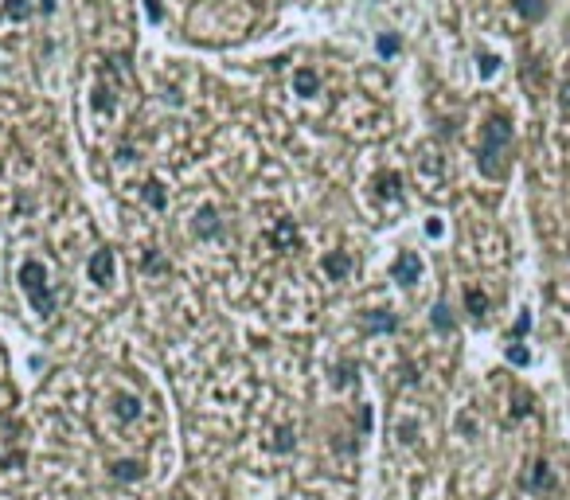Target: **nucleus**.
I'll list each match as a JSON object with an SVG mask.
<instances>
[{
  "label": "nucleus",
  "mask_w": 570,
  "mask_h": 500,
  "mask_svg": "<svg viewBox=\"0 0 570 500\" xmlns=\"http://www.w3.org/2000/svg\"><path fill=\"white\" fill-rule=\"evenodd\" d=\"M508 145H511V121L504 118V114H496V118H488L485 126V137H480V172H485L488 180H500L504 172H508Z\"/></svg>",
  "instance_id": "nucleus-1"
},
{
  "label": "nucleus",
  "mask_w": 570,
  "mask_h": 500,
  "mask_svg": "<svg viewBox=\"0 0 570 500\" xmlns=\"http://www.w3.org/2000/svg\"><path fill=\"white\" fill-rule=\"evenodd\" d=\"M20 286H24V293H28L35 313L47 317L51 309H55V297H51V286H47V270H43L40 258H28V262L20 266Z\"/></svg>",
  "instance_id": "nucleus-2"
},
{
  "label": "nucleus",
  "mask_w": 570,
  "mask_h": 500,
  "mask_svg": "<svg viewBox=\"0 0 570 500\" xmlns=\"http://www.w3.org/2000/svg\"><path fill=\"white\" fill-rule=\"evenodd\" d=\"M394 278L403 281V286H414L422 278V258L414 250H403V255L394 258Z\"/></svg>",
  "instance_id": "nucleus-3"
},
{
  "label": "nucleus",
  "mask_w": 570,
  "mask_h": 500,
  "mask_svg": "<svg viewBox=\"0 0 570 500\" xmlns=\"http://www.w3.org/2000/svg\"><path fill=\"white\" fill-rule=\"evenodd\" d=\"M86 270H90V281H94V286H106V281L114 278V250H94V255H90V266H86Z\"/></svg>",
  "instance_id": "nucleus-4"
},
{
  "label": "nucleus",
  "mask_w": 570,
  "mask_h": 500,
  "mask_svg": "<svg viewBox=\"0 0 570 500\" xmlns=\"http://www.w3.org/2000/svg\"><path fill=\"white\" fill-rule=\"evenodd\" d=\"M554 473H551V465H547V461H535V465H531V477H528V489L531 492H554Z\"/></svg>",
  "instance_id": "nucleus-5"
},
{
  "label": "nucleus",
  "mask_w": 570,
  "mask_h": 500,
  "mask_svg": "<svg viewBox=\"0 0 570 500\" xmlns=\"http://www.w3.org/2000/svg\"><path fill=\"white\" fill-rule=\"evenodd\" d=\"M325 274L332 281H344L348 274H352V258H348V250H332V255L325 258Z\"/></svg>",
  "instance_id": "nucleus-6"
},
{
  "label": "nucleus",
  "mask_w": 570,
  "mask_h": 500,
  "mask_svg": "<svg viewBox=\"0 0 570 500\" xmlns=\"http://www.w3.org/2000/svg\"><path fill=\"white\" fill-rule=\"evenodd\" d=\"M399 192H403V180H399V172H379V176H375V195L394 200Z\"/></svg>",
  "instance_id": "nucleus-7"
},
{
  "label": "nucleus",
  "mask_w": 570,
  "mask_h": 500,
  "mask_svg": "<svg viewBox=\"0 0 570 500\" xmlns=\"http://www.w3.org/2000/svg\"><path fill=\"white\" fill-rule=\"evenodd\" d=\"M465 309H469L477 321H485V313H488V297H485V289H477V286H469L465 289Z\"/></svg>",
  "instance_id": "nucleus-8"
},
{
  "label": "nucleus",
  "mask_w": 570,
  "mask_h": 500,
  "mask_svg": "<svg viewBox=\"0 0 570 500\" xmlns=\"http://www.w3.org/2000/svg\"><path fill=\"white\" fill-rule=\"evenodd\" d=\"M274 243L281 246V250H293V246H297V231H293V223H289V219H277Z\"/></svg>",
  "instance_id": "nucleus-9"
},
{
  "label": "nucleus",
  "mask_w": 570,
  "mask_h": 500,
  "mask_svg": "<svg viewBox=\"0 0 570 500\" xmlns=\"http://www.w3.org/2000/svg\"><path fill=\"white\" fill-rule=\"evenodd\" d=\"M293 90L297 94H305V98H309V94H317L320 90V78H317V71H297V78H293Z\"/></svg>",
  "instance_id": "nucleus-10"
},
{
  "label": "nucleus",
  "mask_w": 570,
  "mask_h": 500,
  "mask_svg": "<svg viewBox=\"0 0 570 500\" xmlns=\"http://www.w3.org/2000/svg\"><path fill=\"white\" fill-rule=\"evenodd\" d=\"M516 12H520L523 20H531V24H535V20L547 16V0H516Z\"/></svg>",
  "instance_id": "nucleus-11"
},
{
  "label": "nucleus",
  "mask_w": 570,
  "mask_h": 500,
  "mask_svg": "<svg viewBox=\"0 0 570 500\" xmlns=\"http://www.w3.org/2000/svg\"><path fill=\"white\" fill-rule=\"evenodd\" d=\"M118 415H121V422H133L137 415H141V403H137V395H118Z\"/></svg>",
  "instance_id": "nucleus-12"
},
{
  "label": "nucleus",
  "mask_w": 570,
  "mask_h": 500,
  "mask_svg": "<svg viewBox=\"0 0 570 500\" xmlns=\"http://www.w3.org/2000/svg\"><path fill=\"white\" fill-rule=\"evenodd\" d=\"M368 329H371V332H394V329H399V321H394L387 309H379V313L368 317Z\"/></svg>",
  "instance_id": "nucleus-13"
},
{
  "label": "nucleus",
  "mask_w": 570,
  "mask_h": 500,
  "mask_svg": "<svg viewBox=\"0 0 570 500\" xmlns=\"http://www.w3.org/2000/svg\"><path fill=\"white\" fill-rule=\"evenodd\" d=\"M114 477L118 481H137V477H145L141 461H114Z\"/></svg>",
  "instance_id": "nucleus-14"
},
{
  "label": "nucleus",
  "mask_w": 570,
  "mask_h": 500,
  "mask_svg": "<svg viewBox=\"0 0 570 500\" xmlns=\"http://www.w3.org/2000/svg\"><path fill=\"white\" fill-rule=\"evenodd\" d=\"M434 329H437V332H453V313H449V305H437V309H434Z\"/></svg>",
  "instance_id": "nucleus-15"
},
{
  "label": "nucleus",
  "mask_w": 570,
  "mask_h": 500,
  "mask_svg": "<svg viewBox=\"0 0 570 500\" xmlns=\"http://www.w3.org/2000/svg\"><path fill=\"white\" fill-rule=\"evenodd\" d=\"M195 231H200V235H211V231H219V219H215V212H211V207H203V212H200V223H195Z\"/></svg>",
  "instance_id": "nucleus-16"
},
{
  "label": "nucleus",
  "mask_w": 570,
  "mask_h": 500,
  "mask_svg": "<svg viewBox=\"0 0 570 500\" xmlns=\"http://www.w3.org/2000/svg\"><path fill=\"white\" fill-rule=\"evenodd\" d=\"M145 200H149V204H152V207H157V212H160V207H164V188H160V184H149V192H145Z\"/></svg>",
  "instance_id": "nucleus-17"
},
{
  "label": "nucleus",
  "mask_w": 570,
  "mask_h": 500,
  "mask_svg": "<svg viewBox=\"0 0 570 500\" xmlns=\"http://www.w3.org/2000/svg\"><path fill=\"white\" fill-rule=\"evenodd\" d=\"M508 360H511V364H516V367H523V364H528V360H531V356H528V348H520V344H511V348H508Z\"/></svg>",
  "instance_id": "nucleus-18"
},
{
  "label": "nucleus",
  "mask_w": 570,
  "mask_h": 500,
  "mask_svg": "<svg viewBox=\"0 0 570 500\" xmlns=\"http://www.w3.org/2000/svg\"><path fill=\"white\" fill-rule=\"evenodd\" d=\"M559 106H562V114H566V121H570V78H562V86H559Z\"/></svg>",
  "instance_id": "nucleus-19"
},
{
  "label": "nucleus",
  "mask_w": 570,
  "mask_h": 500,
  "mask_svg": "<svg viewBox=\"0 0 570 500\" xmlns=\"http://www.w3.org/2000/svg\"><path fill=\"white\" fill-rule=\"evenodd\" d=\"M274 446L277 449H293V430H289V426H281V430H277V438H274Z\"/></svg>",
  "instance_id": "nucleus-20"
},
{
  "label": "nucleus",
  "mask_w": 570,
  "mask_h": 500,
  "mask_svg": "<svg viewBox=\"0 0 570 500\" xmlns=\"http://www.w3.org/2000/svg\"><path fill=\"white\" fill-rule=\"evenodd\" d=\"M496 67H500V59H496V55H480V75H496Z\"/></svg>",
  "instance_id": "nucleus-21"
},
{
  "label": "nucleus",
  "mask_w": 570,
  "mask_h": 500,
  "mask_svg": "<svg viewBox=\"0 0 570 500\" xmlns=\"http://www.w3.org/2000/svg\"><path fill=\"white\" fill-rule=\"evenodd\" d=\"M399 51V39H394V35H383V39H379V55H394Z\"/></svg>",
  "instance_id": "nucleus-22"
},
{
  "label": "nucleus",
  "mask_w": 570,
  "mask_h": 500,
  "mask_svg": "<svg viewBox=\"0 0 570 500\" xmlns=\"http://www.w3.org/2000/svg\"><path fill=\"white\" fill-rule=\"evenodd\" d=\"M145 12H149V20H160V0H145Z\"/></svg>",
  "instance_id": "nucleus-23"
},
{
  "label": "nucleus",
  "mask_w": 570,
  "mask_h": 500,
  "mask_svg": "<svg viewBox=\"0 0 570 500\" xmlns=\"http://www.w3.org/2000/svg\"><path fill=\"white\" fill-rule=\"evenodd\" d=\"M528 329H531V317L523 313V317H520V324H516V336H523V332H528Z\"/></svg>",
  "instance_id": "nucleus-24"
},
{
  "label": "nucleus",
  "mask_w": 570,
  "mask_h": 500,
  "mask_svg": "<svg viewBox=\"0 0 570 500\" xmlns=\"http://www.w3.org/2000/svg\"><path fill=\"white\" fill-rule=\"evenodd\" d=\"M40 8H43V12H51V8H55V0H40Z\"/></svg>",
  "instance_id": "nucleus-25"
}]
</instances>
